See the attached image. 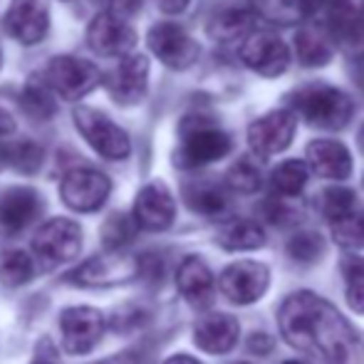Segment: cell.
Returning a JSON list of instances; mask_svg holds the SVG:
<instances>
[{
  "label": "cell",
  "instance_id": "1",
  "mask_svg": "<svg viewBox=\"0 0 364 364\" xmlns=\"http://www.w3.org/2000/svg\"><path fill=\"white\" fill-rule=\"evenodd\" d=\"M278 325L295 350L325 364H364V345L340 310L315 292L300 290L280 305Z\"/></svg>",
  "mask_w": 364,
  "mask_h": 364
},
{
  "label": "cell",
  "instance_id": "2",
  "mask_svg": "<svg viewBox=\"0 0 364 364\" xmlns=\"http://www.w3.org/2000/svg\"><path fill=\"white\" fill-rule=\"evenodd\" d=\"M290 107L320 129H342L355 114L350 95H345L337 87L322 85V82L297 87L290 95Z\"/></svg>",
  "mask_w": 364,
  "mask_h": 364
},
{
  "label": "cell",
  "instance_id": "3",
  "mask_svg": "<svg viewBox=\"0 0 364 364\" xmlns=\"http://www.w3.org/2000/svg\"><path fill=\"white\" fill-rule=\"evenodd\" d=\"M230 151V136L213 122L203 117H188L181 124V146L176 164L183 168H196L223 159Z\"/></svg>",
  "mask_w": 364,
  "mask_h": 364
},
{
  "label": "cell",
  "instance_id": "4",
  "mask_svg": "<svg viewBox=\"0 0 364 364\" xmlns=\"http://www.w3.org/2000/svg\"><path fill=\"white\" fill-rule=\"evenodd\" d=\"M75 127L100 156L122 161V159H127L132 154L129 134L122 127H117L107 114L92 109V107H77Z\"/></svg>",
  "mask_w": 364,
  "mask_h": 364
},
{
  "label": "cell",
  "instance_id": "5",
  "mask_svg": "<svg viewBox=\"0 0 364 364\" xmlns=\"http://www.w3.org/2000/svg\"><path fill=\"white\" fill-rule=\"evenodd\" d=\"M33 250L43 268L53 270L63 263H70L82 250V230L70 218H53L35 233Z\"/></svg>",
  "mask_w": 364,
  "mask_h": 364
},
{
  "label": "cell",
  "instance_id": "6",
  "mask_svg": "<svg viewBox=\"0 0 364 364\" xmlns=\"http://www.w3.org/2000/svg\"><path fill=\"white\" fill-rule=\"evenodd\" d=\"M240 60L248 70L263 77H280L290 68V50L275 33L263 28H253L238 50Z\"/></svg>",
  "mask_w": 364,
  "mask_h": 364
},
{
  "label": "cell",
  "instance_id": "7",
  "mask_svg": "<svg viewBox=\"0 0 364 364\" xmlns=\"http://www.w3.org/2000/svg\"><path fill=\"white\" fill-rule=\"evenodd\" d=\"M45 82L48 87L60 95L68 102H77L82 97H87L92 90H97V85L102 82L100 70L92 63L80 58H70V55H63V58H53L45 70Z\"/></svg>",
  "mask_w": 364,
  "mask_h": 364
},
{
  "label": "cell",
  "instance_id": "8",
  "mask_svg": "<svg viewBox=\"0 0 364 364\" xmlns=\"http://www.w3.org/2000/svg\"><path fill=\"white\" fill-rule=\"evenodd\" d=\"M112 183L97 168H73L60 183V198L77 213H95L109 198Z\"/></svg>",
  "mask_w": 364,
  "mask_h": 364
},
{
  "label": "cell",
  "instance_id": "9",
  "mask_svg": "<svg viewBox=\"0 0 364 364\" xmlns=\"http://www.w3.org/2000/svg\"><path fill=\"white\" fill-rule=\"evenodd\" d=\"M151 53L171 70H188L201 55L198 43L176 23H156L146 35Z\"/></svg>",
  "mask_w": 364,
  "mask_h": 364
},
{
  "label": "cell",
  "instance_id": "10",
  "mask_svg": "<svg viewBox=\"0 0 364 364\" xmlns=\"http://www.w3.org/2000/svg\"><path fill=\"white\" fill-rule=\"evenodd\" d=\"M105 335V317L95 307H68L60 315V337L70 355H87Z\"/></svg>",
  "mask_w": 364,
  "mask_h": 364
},
{
  "label": "cell",
  "instance_id": "11",
  "mask_svg": "<svg viewBox=\"0 0 364 364\" xmlns=\"http://www.w3.org/2000/svg\"><path fill=\"white\" fill-rule=\"evenodd\" d=\"M270 285V270L255 260H238L220 273V290L235 305L260 300Z\"/></svg>",
  "mask_w": 364,
  "mask_h": 364
},
{
  "label": "cell",
  "instance_id": "12",
  "mask_svg": "<svg viewBox=\"0 0 364 364\" xmlns=\"http://www.w3.org/2000/svg\"><path fill=\"white\" fill-rule=\"evenodd\" d=\"M5 33L20 45H38L50 30V10L45 0H10L3 18Z\"/></svg>",
  "mask_w": 364,
  "mask_h": 364
},
{
  "label": "cell",
  "instance_id": "13",
  "mask_svg": "<svg viewBox=\"0 0 364 364\" xmlns=\"http://www.w3.org/2000/svg\"><path fill=\"white\" fill-rule=\"evenodd\" d=\"M149 85V60L144 55H122L119 65L105 77V87L117 105L134 107L144 100Z\"/></svg>",
  "mask_w": 364,
  "mask_h": 364
},
{
  "label": "cell",
  "instance_id": "14",
  "mask_svg": "<svg viewBox=\"0 0 364 364\" xmlns=\"http://www.w3.org/2000/svg\"><path fill=\"white\" fill-rule=\"evenodd\" d=\"M136 275H139V260L132 255H122L119 250H109L105 255L90 258L82 268H77L75 280L87 288H112Z\"/></svg>",
  "mask_w": 364,
  "mask_h": 364
},
{
  "label": "cell",
  "instance_id": "15",
  "mask_svg": "<svg viewBox=\"0 0 364 364\" xmlns=\"http://www.w3.org/2000/svg\"><path fill=\"white\" fill-rule=\"evenodd\" d=\"M87 43L102 58H122L129 55L136 45V33L114 13H100L87 28Z\"/></svg>",
  "mask_w": 364,
  "mask_h": 364
},
{
  "label": "cell",
  "instance_id": "16",
  "mask_svg": "<svg viewBox=\"0 0 364 364\" xmlns=\"http://www.w3.org/2000/svg\"><path fill=\"white\" fill-rule=\"evenodd\" d=\"M295 136V114L288 109H275L250 124L248 141L258 156H273L290 146Z\"/></svg>",
  "mask_w": 364,
  "mask_h": 364
},
{
  "label": "cell",
  "instance_id": "17",
  "mask_svg": "<svg viewBox=\"0 0 364 364\" xmlns=\"http://www.w3.org/2000/svg\"><path fill=\"white\" fill-rule=\"evenodd\" d=\"M315 18H320L327 35L340 43L355 45L364 40V0H327Z\"/></svg>",
  "mask_w": 364,
  "mask_h": 364
},
{
  "label": "cell",
  "instance_id": "18",
  "mask_svg": "<svg viewBox=\"0 0 364 364\" xmlns=\"http://www.w3.org/2000/svg\"><path fill=\"white\" fill-rule=\"evenodd\" d=\"M176 218V203L173 196L161 181L146 183L134 201V223L144 230H166Z\"/></svg>",
  "mask_w": 364,
  "mask_h": 364
},
{
  "label": "cell",
  "instance_id": "19",
  "mask_svg": "<svg viewBox=\"0 0 364 364\" xmlns=\"http://www.w3.org/2000/svg\"><path fill=\"white\" fill-rule=\"evenodd\" d=\"M43 211V198L33 188L15 186L0 196V230L8 235H18Z\"/></svg>",
  "mask_w": 364,
  "mask_h": 364
},
{
  "label": "cell",
  "instance_id": "20",
  "mask_svg": "<svg viewBox=\"0 0 364 364\" xmlns=\"http://www.w3.org/2000/svg\"><path fill=\"white\" fill-rule=\"evenodd\" d=\"M307 166L322 178L345 181L352 173V154L335 139H315L307 144Z\"/></svg>",
  "mask_w": 364,
  "mask_h": 364
},
{
  "label": "cell",
  "instance_id": "21",
  "mask_svg": "<svg viewBox=\"0 0 364 364\" xmlns=\"http://www.w3.org/2000/svg\"><path fill=\"white\" fill-rule=\"evenodd\" d=\"M238 320L223 312H211V315H203L196 322V330H193V340L208 355H225L235 347L238 342Z\"/></svg>",
  "mask_w": 364,
  "mask_h": 364
},
{
  "label": "cell",
  "instance_id": "22",
  "mask_svg": "<svg viewBox=\"0 0 364 364\" xmlns=\"http://www.w3.org/2000/svg\"><path fill=\"white\" fill-rule=\"evenodd\" d=\"M176 285L181 290V295L191 302L193 307H208L213 300V275L208 270V265L201 258L191 255L181 263L176 273Z\"/></svg>",
  "mask_w": 364,
  "mask_h": 364
},
{
  "label": "cell",
  "instance_id": "23",
  "mask_svg": "<svg viewBox=\"0 0 364 364\" xmlns=\"http://www.w3.org/2000/svg\"><path fill=\"white\" fill-rule=\"evenodd\" d=\"M216 243L225 250H253L265 243V230L253 220L235 218L218 230Z\"/></svg>",
  "mask_w": 364,
  "mask_h": 364
},
{
  "label": "cell",
  "instance_id": "24",
  "mask_svg": "<svg viewBox=\"0 0 364 364\" xmlns=\"http://www.w3.org/2000/svg\"><path fill=\"white\" fill-rule=\"evenodd\" d=\"M297 58L305 68H322L332 60L330 38L320 28H302L295 35Z\"/></svg>",
  "mask_w": 364,
  "mask_h": 364
},
{
  "label": "cell",
  "instance_id": "25",
  "mask_svg": "<svg viewBox=\"0 0 364 364\" xmlns=\"http://www.w3.org/2000/svg\"><path fill=\"white\" fill-rule=\"evenodd\" d=\"M255 15L250 10H225L216 15L208 25V35L218 43H230V40H243L250 30L255 28Z\"/></svg>",
  "mask_w": 364,
  "mask_h": 364
},
{
  "label": "cell",
  "instance_id": "26",
  "mask_svg": "<svg viewBox=\"0 0 364 364\" xmlns=\"http://www.w3.org/2000/svg\"><path fill=\"white\" fill-rule=\"evenodd\" d=\"M20 109L35 122H48L50 117H55L58 112V105H55V97H53V90L48 87V82H28L20 95Z\"/></svg>",
  "mask_w": 364,
  "mask_h": 364
},
{
  "label": "cell",
  "instance_id": "27",
  "mask_svg": "<svg viewBox=\"0 0 364 364\" xmlns=\"http://www.w3.org/2000/svg\"><path fill=\"white\" fill-rule=\"evenodd\" d=\"M307 176H310V166L305 161H300V159H290V161H283L280 166L273 168L270 188L278 196H297L305 188Z\"/></svg>",
  "mask_w": 364,
  "mask_h": 364
},
{
  "label": "cell",
  "instance_id": "28",
  "mask_svg": "<svg viewBox=\"0 0 364 364\" xmlns=\"http://www.w3.org/2000/svg\"><path fill=\"white\" fill-rule=\"evenodd\" d=\"M186 203L193 208L196 213H203V216H218L228 208V196L225 191L216 183H191L186 186Z\"/></svg>",
  "mask_w": 364,
  "mask_h": 364
},
{
  "label": "cell",
  "instance_id": "29",
  "mask_svg": "<svg viewBox=\"0 0 364 364\" xmlns=\"http://www.w3.org/2000/svg\"><path fill=\"white\" fill-rule=\"evenodd\" d=\"M43 146L35 141H18V144H5L0 146V168L13 166L23 173H35L43 166Z\"/></svg>",
  "mask_w": 364,
  "mask_h": 364
},
{
  "label": "cell",
  "instance_id": "30",
  "mask_svg": "<svg viewBox=\"0 0 364 364\" xmlns=\"http://www.w3.org/2000/svg\"><path fill=\"white\" fill-rule=\"evenodd\" d=\"M332 238L347 250L364 248V208H352L347 216L332 220Z\"/></svg>",
  "mask_w": 364,
  "mask_h": 364
},
{
  "label": "cell",
  "instance_id": "31",
  "mask_svg": "<svg viewBox=\"0 0 364 364\" xmlns=\"http://www.w3.org/2000/svg\"><path fill=\"white\" fill-rule=\"evenodd\" d=\"M288 255L300 265H312L325 255V238L315 230H297L288 240Z\"/></svg>",
  "mask_w": 364,
  "mask_h": 364
},
{
  "label": "cell",
  "instance_id": "32",
  "mask_svg": "<svg viewBox=\"0 0 364 364\" xmlns=\"http://www.w3.org/2000/svg\"><path fill=\"white\" fill-rule=\"evenodd\" d=\"M342 275L347 283V302L364 315V260L360 255H342Z\"/></svg>",
  "mask_w": 364,
  "mask_h": 364
},
{
  "label": "cell",
  "instance_id": "33",
  "mask_svg": "<svg viewBox=\"0 0 364 364\" xmlns=\"http://www.w3.org/2000/svg\"><path fill=\"white\" fill-rule=\"evenodd\" d=\"M33 260L23 250H15V253L5 255V260L0 263V283L5 288H20L33 278Z\"/></svg>",
  "mask_w": 364,
  "mask_h": 364
},
{
  "label": "cell",
  "instance_id": "34",
  "mask_svg": "<svg viewBox=\"0 0 364 364\" xmlns=\"http://www.w3.org/2000/svg\"><path fill=\"white\" fill-rule=\"evenodd\" d=\"M317 203H320L322 216L332 223V220L347 216L352 208H357V196L350 191V188L335 186V188H325V191L320 193V201Z\"/></svg>",
  "mask_w": 364,
  "mask_h": 364
},
{
  "label": "cell",
  "instance_id": "35",
  "mask_svg": "<svg viewBox=\"0 0 364 364\" xmlns=\"http://www.w3.org/2000/svg\"><path fill=\"white\" fill-rule=\"evenodd\" d=\"M225 183L228 188L238 193H253L260 188V171L248 161V159H240L230 166L228 176H225Z\"/></svg>",
  "mask_w": 364,
  "mask_h": 364
},
{
  "label": "cell",
  "instance_id": "36",
  "mask_svg": "<svg viewBox=\"0 0 364 364\" xmlns=\"http://www.w3.org/2000/svg\"><path fill=\"white\" fill-rule=\"evenodd\" d=\"M134 238V223L122 213H114L102 228V240L109 250H119L124 248L129 240Z\"/></svg>",
  "mask_w": 364,
  "mask_h": 364
},
{
  "label": "cell",
  "instance_id": "37",
  "mask_svg": "<svg viewBox=\"0 0 364 364\" xmlns=\"http://www.w3.org/2000/svg\"><path fill=\"white\" fill-rule=\"evenodd\" d=\"M107 3V10L119 18H132V15L139 13L141 8V0H105Z\"/></svg>",
  "mask_w": 364,
  "mask_h": 364
},
{
  "label": "cell",
  "instance_id": "38",
  "mask_svg": "<svg viewBox=\"0 0 364 364\" xmlns=\"http://www.w3.org/2000/svg\"><path fill=\"white\" fill-rule=\"evenodd\" d=\"M30 364H60V360H58V352L53 350V345H50L48 340L40 345V352H38V357H35L33 362Z\"/></svg>",
  "mask_w": 364,
  "mask_h": 364
},
{
  "label": "cell",
  "instance_id": "39",
  "mask_svg": "<svg viewBox=\"0 0 364 364\" xmlns=\"http://www.w3.org/2000/svg\"><path fill=\"white\" fill-rule=\"evenodd\" d=\"M156 3H159V8H161L164 13L176 15V13H183V10L188 8V3H191V0H156Z\"/></svg>",
  "mask_w": 364,
  "mask_h": 364
},
{
  "label": "cell",
  "instance_id": "40",
  "mask_svg": "<svg viewBox=\"0 0 364 364\" xmlns=\"http://www.w3.org/2000/svg\"><path fill=\"white\" fill-rule=\"evenodd\" d=\"M248 347L253 352H258V355H265V352L273 347V340H270V337H265V335H253L248 340Z\"/></svg>",
  "mask_w": 364,
  "mask_h": 364
},
{
  "label": "cell",
  "instance_id": "41",
  "mask_svg": "<svg viewBox=\"0 0 364 364\" xmlns=\"http://www.w3.org/2000/svg\"><path fill=\"white\" fill-rule=\"evenodd\" d=\"M15 132V122H13V117L8 114V112L0 107V139H5L8 134H13Z\"/></svg>",
  "mask_w": 364,
  "mask_h": 364
},
{
  "label": "cell",
  "instance_id": "42",
  "mask_svg": "<svg viewBox=\"0 0 364 364\" xmlns=\"http://www.w3.org/2000/svg\"><path fill=\"white\" fill-rule=\"evenodd\" d=\"M297 5H300L302 13H307V15H317V13H320V10L327 5V0H297Z\"/></svg>",
  "mask_w": 364,
  "mask_h": 364
},
{
  "label": "cell",
  "instance_id": "43",
  "mask_svg": "<svg viewBox=\"0 0 364 364\" xmlns=\"http://www.w3.org/2000/svg\"><path fill=\"white\" fill-rule=\"evenodd\" d=\"M164 364H201V362L193 360V357H188V355H176V357H171V360H166Z\"/></svg>",
  "mask_w": 364,
  "mask_h": 364
},
{
  "label": "cell",
  "instance_id": "44",
  "mask_svg": "<svg viewBox=\"0 0 364 364\" xmlns=\"http://www.w3.org/2000/svg\"><path fill=\"white\" fill-rule=\"evenodd\" d=\"M357 141H360V146H362V151H364V124L360 127V132H357Z\"/></svg>",
  "mask_w": 364,
  "mask_h": 364
},
{
  "label": "cell",
  "instance_id": "45",
  "mask_svg": "<svg viewBox=\"0 0 364 364\" xmlns=\"http://www.w3.org/2000/svg\"><path fill=\"white\" fill-rule=\"evenodd\" d=\"M0 68H3V50H0Z\"/></svg>",
  "mask_w": 364,
  "mask_h": 364
},
{
  "label": "cell",
  "instance_id": "46",
  "mask_svg": "<svg viewBox=\"0 0 364 364\" xmlns=\"http://www.w3.org/2000/svg\"><path fill=\"white\" fill-rule=\"evenodd\" d=\"M283 364H305V362H283Z\"/></svg>",
  "mask_w": 364,
  "mask_h": 364
},
{
  "label": "cell",
  "instance_id": "47",
  "mask_svg": "<svg viewBox=\"0 0 364 364\" xmlns=\"http://www.w3.org/2000/svg\"><path fill=\"white\" fill-rule=\"evenodd\" d=\"M233 364H245V362H233Z\"/></svg>",
  "mask_w": 364,
  "mask_h": 364
}]
</instances>
